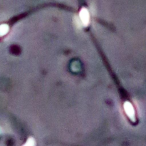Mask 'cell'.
I'll use <instances>...</instances> for the list:
<instances>
[{"label": "cell", "mask_w": 146, "mask_h": 146, "mask_svg": "<svg viewBox=\"0 0 146 146\" xmlns=\"http://www.w3.org/2000/svg\"><path fill=\"white\" fill-rule=\"evenodd\" d=\"M35 145H36V143L34 138H29L28 140H27L26 143L23 146H35Z\"/></svg>", "instance_id": "4"}, {"label": "cell", "mask_w": 146, "mask_h": 146, "mask_svg": "<svg viewBox=\"0 0 146 146\" xmlns=\"http://www.w3.org/2000/svg\"><path fill=\"white\" fill-rule=\"evenodd\" d=\"M9 31V26L7 24H1L0 26V36L6 35Z\"/></svg>", "instance_id": "3"}, {"label": "cell", "mask_w": 146, "mask_h": 146, "mask_svg": "<svg viewBox=\"0 0 146 146\" xmlns=\"http://www.w3.org/2000/svg\"><path fill=\"white\" fill-rule=\"evenodd\" d=\"M123 108H124V110H125V113H126V115H128V118H130V120H131V121H133V122H135V113L132 104H131L130 102H128V101H126V102L124 103Z\"/></svg>", "instance_id": "1"}, {"label": "cell", "mask_w": 146, "mask_h": 146, "mask_svg": "<svg viewBox=\"0 0 146 146\" xmlns=\"http://www.w3.org/2000/svg\"><path fill=\"white\" fill-rule=\"evenodd\" d=\"M79 19L81 24L84 27H87L90 22V15L88 9L82 8L79 12Z\"/></svg>", "instance_id": "2"}]
</instances>
